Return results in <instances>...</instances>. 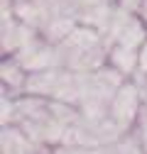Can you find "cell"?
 <instances>
[{"label": "cell", "instance_id": "cell-6", "mask_svg": "<svg viewBox=\"0 0 147 154\" xmlns=\"http://www.w3.org/2000/svg\"><path fill=\"white\" fill-rule=\"evenodd\" d=\"M137 56H140V49L113 44L108 49V66H113L118 73L125 76V79H133L137 73Z\"/></svg>", "mask_w": 147, "mask_h": 154}, {"label": "cell", "instance_id": "cell-1", "mask_svg": "<svg viewBox=\"0 0 147 154\" xmlns=\"http://www.w3.org/2000/svg\"><path fill=\"white\" fill-rule=\"evenodd\" d=\"M140 110H142V88L127 79L113 95V100L108 105V118L113 120L123 132H130L137 125L140 118Z\"/></svg>", "mask_w": 147, "mask_h": 154}, {"label": "cell", "instance_id": "cell-8", "mask_svg": "<svg viewBox=\"0 0 147 154\" xmlns=\"http://www.w3.org/2000/svg\"><path fill=\"white\" fill-rule=\"evenodd\" d=\"M145 42H147V25L142 22L140 15H133V20L127 22V27L120 32V37H118L115 44L130 47V49H140Z\"/></svg>", "mask_w": 147, "mask_h": 154}, {"label": "cell", "instance_id": "cell-7", "mask_svg": "<svg viewBox=\"0 0 147 154\" xmlns=\"http://www.w3.org/2000/svg\"><path fill=\"white\" fill-rule=\"evenodd\" d=\"M76 27H79V22L74 20V17H66V15H54L52 20L39 29V37H42V39H47L49 44L57 47V44H61V42H64V39H66V37H69L74 29H76Z\"/></svg>", "mask_w": 147, "mask_h": 154}, {"label": "cell", "instance_id": "cell-9", "mask_svg": "<svg viewBox=\"0 0 147 154\" xmlns=\"http://www.w3.org/2000/svg\"><path fill=\"white\" fill-rule=\"evenodd\" d=\"M115 5H120V8H125V10H130V12H137L140 5H142V0H118Z\"/></svg>", "mask_w": 147, "mask_h": 154}, {"label": "cell", "instance_id": "cell-5", "mask_svg": "<svg viewBox=\"0 0 147 154\" xmlns=\"http://www.w3.org/2000/svg\"><path fill=\"white\" fill-rule=\"evenodd\" d=\"M27 79L30 73L22 69V64L15 56H3V95H10V98L25 95Z\"/></svg>", "mask_w": 147, "mask_h": 154}, {"label": "cell", "instance_id": "cell-3", "mask_svg": "<svg viewBox=\"0 0 147 154\" xmlns=\"http://www.w3.org/2000/svg\"><path fill=\"white\" fill-rule=\"evenodd\" d=\"M37 34L39 32L27 27L25 22H20L10 12V8H3V54L5 56H15L22 47H27Z\"/></svg>", "mask_w": 147, "mask_h": 154}, {"label": "cell", "instance_id": "cell-4", "mask_svg": "<svg viewBox=\"0 0 147 154\" xmlns=\"http://www.w3.org/2000/svg\"><path fill=\"white\" fill-rule=\"evenodd\" d=\"M52 152L54 149L34 142L17 125H5L3 127V154H52Z\"/></svg>", "mask_w": 147, "mask_h": 154}, {"label": "cell", "instance_id": "cell-10", "mask_svg": "<svg viewBox=\"0 0 147 154\" xmlns=\"http://www.w3.org/2000/svg\"><path fill=\"white\" fill-rule=\"evenodd\" d=\"M110 3H118V0H110Z\"/></svg>", "mask_w": 147, "mask_h": 154}, {"label": "cell", "instance_id": "cell-2", "mask_svg": "<svg viewBox=\"0 0 147 154\" xmlns=\"http://www.w3.org/2000/svg\"><path fill=\"white\" fill-rule=\"evenodd\" d=\"M15 59L22 64V69H25L27 73H37V71L59 66V64H57V47L49 44L47 39H42L39 34H37L27 47H22L20 51H17Z\"/></svg>", "mask_w": 147, "mask_h": 154}]
</instances>
